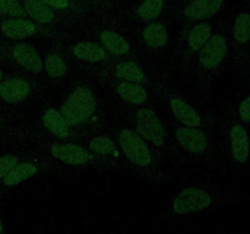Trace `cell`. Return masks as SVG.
I'll use <instances>...</instances> for the list:
<instances>
[{
  "label": "cell",
  "instance_id": "12",
  "mask_svg": "<svg viewBox=\"0 0 250 234\" xmlns=\"http://www.w3.org/2000/svg\"><path fill=\"white\" fill-rule=\"evenodd\" d=\"M212 33V26L208 21L192 23L187 31L185 38L181 41L180 48L176 51V55L172 58L171 68L176 77L180 78L182 82L190 83L195 60Z\"/></svg>",
  "mask_w": 250,
  "mask_h": 234
},
{
  "label": "cell",
  "instance_id": "6",
  "mask_svg": "<svg viewBox=\"0 0 250 234\" xmlns=\"http://www.w3.org/2000/svg\"><path fill=\"white\" fill-rule=\"evenodd\" d=\"M151 90L156 100L163 102L173 122L187 127H217V117L203 111L182 87L159 70H153Z\"/></svg>",
  "mask_w": 250,
  "mask_h": 234
},
{
  "label": "cell",
  "instance_id": "15",
  "mask_svg": "<svg viewBox=\"0 0 250 234\" xmlns=\"http://www.w3.org/2000/svg\"><path fill=\"white\" fill-rule=\"evenodd\" d=\"M231 45L232 51V71L239 83L247 80V71L250 62V14L239 12L232 24Z\"/></svg>",
  "mask_w": 250,
  "mask_h": 234
},
{
  "label": "cell",
  "instance_id": "27",
  "mask_svg": "<svg viewBox=\"0 0 250 234\" xmlns=\"http://www.w3.org/2000/svg\"><path fill=\"white\" fill-rule=\"evenodd\" d=\"M33 154L32 149H21V150L10 151L0 155V180L21 161L26 160L27 157Z\"/></svg>",
  "mask_w": 250,
  "mask_h": 234
},
{
  "label": "cell",
  "instance_id": "32",
  "mask_svg": "<svg viewBox=\"0 0 250 234\" xmlns=\"http://www.w3.org/2000/svg\"><path fill=\"white\" fill-rule=\"evenodd\" d=\"M0 234H6L5 233V228H4V223H2L1 216H0Z\"/></svg>",
  "mask_w": 250,
  "mask_h": 234
},
{
  "label": "cell",
  "instance_id": "26",
  "mask_svg": "<svg viewBox=\"0 0 250 234\" xmlns=\"http://www.w3.org/2000/svg\"><path fill=\"white\" fill-rule=\"evenodd\" d=\"M166 0H143L134 10V17L143 23L156 21L163 14Z\"/></svg>",
  "mask_w": 250,
  "mask_h": 234
},
{
  "label": "cell",
  "instance_id": "1",
  "mask_svg": "<svg viewBox=\"0 0 250 234\" xmlns=\"http://www.w3.org/2000/svg\"><path fill=\"white\" fill-rule=\"evenodd\" d=\"M170 166L177 170L219 171L225 165L216 127H187L171 121Z\"/></svg>",
  "mask_w": 250,
  "mask_h": 234
},
{
  "label": "cell",
  "instance_id": "13",
  "mask_svg": "<svg viewBox=\"0 0 250 234\" xmlns=\"http://www.w3.org/2000/svg\"><path fill=\"white\" fill-rule=\"evenodd\" d=\"M76 70L89 77L95 76H107L120 80L138 83L151 89L153 83V70L142 62L141 60L131 58H112L109 62L93 67H76Z\"/></svg>",
  "mask_w": 250,
  "mask_h": 234
},
{
  "label": "cell",
  "instance_id": "33",
  "mask_svg": "<svg viewBox=\"0 0 250 234\" xmlns=\"http://www.w3.org/2000/svg\"><path fill=\"white\" fill-rule=\"evenodd\" d=\"M5 77H6V75H5V72H4V71H2L1 68H0V82H1V80L4 79Z\"/></svg>",
  "mask_w": 250,
  "mask_h": 234
},
{
  "label": "cell",
  "instance_id": "18",
  "mask_svg": "<svg viewBox=\"0 0 250 234\" xmlns=\"http://www.w3.org/2000/svg\"><path fill=\"white\" fill-rule=\"evenodd\" d=\"M6 58L20 73L43 80V58L34 45L16 41L6 50Z\"/></svg>",
  "mask_w": 250,
  "mask_h": 234
},
{
  "label": "cell",
  "instance_id": "21",
  "mask_svg": "<svg viewBox=\"0 0 250 234\" xmlns=\"http://www.w3.org/2000/svg\"><path fill=\"white\" fill-rule=\"evenodd\" d=\"M65 51L76 67L100 66L114 58L94 40H78Z\"/></svg>",
  "mask_w": 250,
  "mask_h": 234
},
{
  "label": "cell",
  "instance_id": "2",
  "mask_svg": "<svg viewBox=\"0 0 250 234\" xmlns=\"http://www.w3.org/2000/svg\"><path fill=\"white\" fill-rule=\"evenodd\" d=\"M100 87L94 78L76 70L56 104L68 126L81 136L107 126Z\"/></svg>",
  "mask_w": 250,
  "mask_h": 234
},
{
  "label": "cell",
  "instance_id": "20",
  "mask_svg": "<svg viewBox=\"0 0 250 234\" xmlns=\"http://www.w3.org/2000/svg\"><path fill=\"white\" fill-rule=\"evenodd\" d=\"M142 50L155 58L163 56L167 51L170 44V34L166 24L161 21H153L146 23L139 33Z\"/></svg>",
  "mask_w": 250,
  "mask_h": 234
},
{
  "label": "cell",
  "instance_id": "14",
  "mask_svg": "<svg viewBox=\"0 0 250 234\" xmlns=\"http://www.w3.org/2000/svg\"><path fill=\"white\" fill-rule=\"evenodd\" d=\"M51 175H67V168L33 150L29 157L17 163L1 180L0 189L10 190L33 178Z\"/></svg>",
  "mask_w": 250,
  "mask_h": 234
},
{
  "label": "cell",
  "instance_id": "5",
  "mask_svg": "<svg viewBox=\"0 0 250 234\" xmlns=\"http://www.w3.org/2000/svg\"><path fill=\"white\" fill-rule=\"evenodd\" d=\"M5 139L14 146L31 149L48 141H78L81 136L68 126L58 105L49 100L37 107L36 114L27 121L11 127Z\"/></svg>",
  "mask_w": 250,
  "mask_h": 234
},
{
  "label": "cell",
  "instance_id": "28",
  "mask_svg": "<svg viewBox=\"0 0 250 234\" xmlns=\"http://www.w3.org/2000/svg\"><path fill=\"white\" fill-rule=\"evenodd\" d=\"M234 111L239 121L247 127L250 126V93L243 95L238 102H234Z\"/></svg>",
  "mask_w": 250,
  "mask_h": 234
},
{
  "label": "cell",
  "instance_id": "16",
  "mask_svg": "<svg viewBox=\"0 0 250 234\" xmlns=\"http://www.w3.org/2000/svg\"><path fill=\"white\" fill-rule=\"evenodd\" d=\"M94 78L100 85L106 88L124 106H142V105L155 104L156 98L153 90L138 83L120 80L107 76H95Z\"/></svg>",
  "mask_w": 250,
  "mask_h": 234
},
{
  "label": "cell",
  "instance_id": "4",
  "mask_svg": "<svg viewBox=\"0 0 250 234\" xmlns=\"http://www.w3.org/2000/svg\"><path fill=\"white\" fill-rule=\"evenodd\" d=\"M238 194L217 180L205 177L182 180L171 194L167 202V214L187 217L207 214L232 204Z\"/></svg>",
  "mask_w": 250,
  "mask_h": 234
},
{
  "label": "cell",
  "instance_id": "23",
  "mask_svg": "<svg viewBox=\"0 0 250 234\" xmlns=\"http://www.w3.org/2000/svg\"><path fill=\"white\" fill-rule=\"evenodd\" d=\"M225 0H190L183 6L182 17L190 23L205 21L214 16L224 6Z\"/></svg>",
  "mask_w": 250,
  "mask_h": 234
},
{
  "label": "cell",
  "instance_id": "22",
  "mask_svg": "<svg viewBox=\"0 0 250 234\" xmlns=\"http://www.w3.org/2000/svg\"><path fill=\"white\" fill-rule=\"evenodd\" d=\"M95 43L99 44L110 56L114 58H131V60H141L132 46L131 41L115 29L103 28L98 31Z\"/></svg>",
  "mask_w": 250,
  "mask_h": 234
},
{
  "label": "cell",
  "instance_id": "25",
  "mask_svg": "<svg viewBox=\"0 0 250 234\" xmlns=\"http://www.w3.org/2000/svg\"><path fill=\"white\" fill-rule=\"evenodd\" d=\"M23 10L27 16L31 17L32 21L39 24H53L59 21L56 10L46 6L38 0H24Z\"/></svg>",
  "mask_w": 250,
  "mask_h": 234
},
{
  "label": "cell",
  "instance_id": "8",
  "mask_svg": "<svg viewBox=\"0 0 250 234\" xmlns=\"http://www.w3.org/2000/svg\"><path fill=\"white\" fill-rule=\"evenodd\" d=\"M229 53V41L226 33L224 31L212 33L200 50L190 77V83L195 85L198 98L208 99L210 97L226 68Z\"/></svg>",
  "mask_w": 250,
  "mask_h": 234
},
{
  "label": "cell",
  "instance_id": "34",
  "mask_svg": "<svg viewBox=\"0 0 250 234\" xmlns=\"http://www.w3.org/2000/svg\"><path fill=\"white\" fill-rule=\"evenodd\" d=\"M247 79L250 80V62L248 65V71H247Z\"/></svg>",
  "mask_w": 250,
  "mask_h": 234
},
{
  "label": "cell",
  "instance_id": "11",
  "mask_svg": "<svg viewBox=\"0 0 250 234\" xmlns=\"http://www.w3.org/2000/svg\"><path fill=\"white\" fill-rule=\"evenodd\" d=\"M49 89L43 80L17 72L0 82V101L9 106L37 109L49 101Z\"/></svg>",
  "mask_w": 250,
  "mask_h": 234
},
{
  "label": "cell",
  "instance_id": "29",
  "mask_svg": "<svg viewBox=\"0 0 250 234\" xmlns=\"http://www.w3.org/2000/svg\"><path fill=\"white\" fill-rule=\"evenodd\" d=\"M0 15H9L19 19L26 16V12L19 0H0Z\"/></svg>",
  "mask_w": 250,
  "mask_h": 234
},
{
  "label": "cell",
  "instance_id": "24",
  "mask_svg": "<svg viewBox=\"0 0 250 234\" xmlns=\"http://www.w3.org/2000/svg\"><path fill=\"white\" fill-rule=\"evenodd\" d=\"M0 31L7 39L12 40H23L37 36L42 31L41 26L32 20L23 19V17H14V19L5 20L0 23Z\"/></svg>",
  "mask_w": 250,
  "mask_h": 234
},
{
  "label": "cell",
  "instance_id": "7",
  "mask_svg": "<svg viewBox=\"0 0 250 234\" xmlns=\"http://www.w3.org/2000/svg\"><path fill=\"white\" fill-rule=\"evenodd\" d=\"M217 127L225 165L236 177H243L250 165V134L248 127L237 117L233 101L222 104Z\"/></svg>",
  "mask_w": 250,
  "mask_h": 234
},
{
  "label": "cell",
  "instance_id": "17",
  "mask_svg": "<svg viewBox=\"0 0 250 234\" xmlns=\"http://www.w3.org/2000/svg\"><path fill=\"white\" fill-rule=\"evenodd\" d=\"M43 58V82L49 88H63L76 73V66L66 51L59 48L45 51Z\"/></svg>",
  "mask_w": 250,
  "mask_h": 234
},
{
  "label": "cell",
  "instance_id": "3",
  "mask_svg": "<svg viewBox=\"0 0 250 234\" xmlns=\"http://www.w3.org/2000/svg\"><path fill=\"white\" fill-rule=\"evenodd\" d=\"M121 154L122 166L136 177L154 184H165L170 178V165L139 136L125 121L107 123Z\"/></svg>",
  "mask_w": 250,
  "mask_h": 234
},
{
  "label": "cell",
  "instance_id": "19",
  "mask_svg": "<svg viewBox=\"0 0 250 234\" xmlns=\"http://www.w3.org/2000/svg\"><path fill=\"white\" fill-rule=\"evenodd\" d=\"M78 141L94 155L116 163L120 168L124 167L119 146H117L116 140H115L114 136L109 131L107 126L105 128L99 129V131L84 134V136H81Z\"/></svg>",
  "mask_w": 250,
  "mask_h": 234
},
{
  "label": "cell",
  "instance_id": "31",
  "mask_svg": "<svg viewBox=\"0 0 250 234\" xmlns=\"http://www.w3.org/2000/svg\"><path fill=\"white\" fill-rule=\"evenodd\" d=\"M11 117H12L11 112L4 111V110H2V111H0V128H2V127H4V124L6 123L7 119L11 118Z\"/></svg>",
  "mask_w": 250,
  "mask_h": 234
},
{
  "label": "cell",
  "instance_id": "10",
  "mask_svg": "<svg viewBox=\"0 0 250 234\" xmlns=\"http://www.w3.org/2000/svg\"><path fill=\"white\" fill-rule=\"evenodd\" d=\"M32 150L46 156L63 167L94 168V170H119L116 163L99 157L90 153L80 141H48L31 148Z\"/></svg>",
  "mask_w": 250,
  "mask_h": 234
},
{
  "label": "cell",
  "instance_id": "30",
  "mask_svg": "<svg viewBox=\"0 0 250 234\" xmlns=\"http://www.w3.org/2000/svg\"><path fill=\"white\" fill-rule=\"evenodd\" d=\"M38 1L43 2L46 6L51 7L56 11H65L71 7L70 0H38Z\"/></svg>",
  "mask_w": 250,
  "mask_h": 234
},
{
  "label": "cell",
  "instance_id": "9",
  "mask_svg": "<svg viewBox=\"0 0 250 234\" xmlns=\"http://www.w3.org/2000/svg\"><path fill=\"white\" fill-rule=\"evenodd\" d=\"M119 114L139 136L144 139L170 165V132L168 124L155 104L142 106L119 105Z\"/></svg>",
  "mask_w": 250,
  "mask_h": 234
}]
</instances>
